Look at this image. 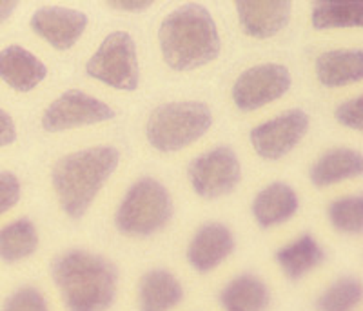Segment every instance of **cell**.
<instances>
[{
    "label": "cell",
    "mask_w": 363,
    "mask_h": 311,
    "mask_svg": "<svg viewBox=\"0 0 363 311\" xmlns=\"http://www.w3.org/2000/svg\"><path fill=\"white\" fill-rule=\"evenodd\" d=\"M67 311H106L116 297V268L87 251H67L51 266Z\"/></svg>",
    "instance_id": "1"
},
{
    "label": "cell",
    "mask_w": 363,
    "mask_h": 311,
    "mask_svg": "<svg viewBox=\"0 0 363 311\" xmlns=\"http://www.w3.org/2000/svg\"><path fill=\"white\" fill-rule=\"evenodd\" d=\"M158 38L165 64L178 71L209 64L220 53L218 29L200 4H187L167 15Z\"/></svg>",
    "instance_id": "2"
},
{
    "label": "cell",
    "mask_w": 363,
    "mask_h": 311,
    "mask_svg": "<svg viewBox=\"0 0 363 311\" xmlns=\"http://www.w3.org/2000/svg\"><path fill=\"white\" fill-rule=\"evenodd\" d=\"M120 153L111 146H99L66 155L53 170V186L60 206L73 219H80L116 170Z\"/></svg>",
    "instance_id": "3"
},
{
    "label": "cell",
    "mask_w": 363,
    "mask_h": 311,
    "mask_svg": "<svg viewBox=\"0 0 363 311\" xmlns=\"http://www.w3.org/2000/svg\"><path fill=\"white\" fill-rule=\"evenodd\" d=\"M211 124L213 115L203 102H171L151 113L145 131L153 148L169 153L199 141Z\"/></svg>",
    "instance_id": "4"
},
{
    "label": "cell",
    "mask_w": 363,
    "mask_h": 311,
    "mask_svg": "<svg viewBox=\"0 0 363 311\" xmlns=\"http://www.w3.org/2000/svg\"><path fill=\"white\" fill-rule=\"evenodd\" d=\"M173 202L164 186L155 179H142L128 191L118 212L116 228L125 235L149 236L169 222Z\"/></svg>",
    "instance_id": "5"
},
{
    "label": "cell",
    "mask_w": 363,
    "mask_h": 311,
    "mask_svg": "<svg viewBox=\"0 0 363 311\" xmlns=\"http://www.w3.org/2000/svg\"><path fill=\"white\" fill-rule=\"evenodd\" d=\"M86 73L91 79L100 80L116 89L135 92L138 87L140 71L131 35L125 31H115L104 38L96 53L87 60Z\"/></svg>",
    "instance_id": "6"
},
{
    "label": "cell",
    "mask_w": 363,
    "mask_h": 311,
    "mask_svg": "<svg viewBox=\"0 0 363 311\" xmlns=\"http://www.w3.org/2000/svg\"><path fill=\"white\" fill-rule=\"evenodd\" d=\"M187 173L193 190L200 197L216 199L235 190L242 179V166L231 148L220 146L194 158Z\"/></svg>",
    "instance_id": "7"
},
{
    "label": "cell",
    "mask_w": 363,
    "mask_h": 311,
    "mask_svg": "<svg viewBox=\"0 0 363 311\" xmlns=\"http://www.w3.org/2000/svg\"><path fill=\"white\" fill-rule=\"evenodd\" d=\"M291 73L280 64H262L244 71L233 87V100L242 111H255L289 92Z\"/></svg>",
    "instance_id": "8"
},
{
    "label": "cell",
    "mask_w": 363,
    "mask_h": 311,
    "mask_svg": "<svg viewBox=\"0 0 363 311\" xmlns=\"http://www.w3.org/2000/svg\"><path fill=\"white\" fill-rule=\"evenodd\" d=\"M309 129V116L301 109H293L284 115L256 126L251 131V144L256 153L267 160H278L293 151Z\"/></svg>",
    "instance_id": "9"
},
{
    "label": "cell",
    "mask_w": 363,
    "mask_h": 311,
    "mask_svg": "<svg viewBox=\"0 0 363 311\" xmlns=\"http://www.w3.org/2000/svg\"><path fill=\"white\" fill-rule=\"evenodd\" d=\"M115 116V111L108 104L100 102L95 97L84 92H67L60 99L55 100L42 116V128L45 131H64V129L77 128V126L96 124V122L109 121Z\"/></svg>",
    "instance_id": "10"
},
{
    "label": "cell",
    "mask_w": 363,
    "mask_h": 311,
    "mask_svg": "<svg viewBox=\"0 0 363 311\" xmlns=\"http://www.w3.org/2000/svg\"><path fill=\"white\" fill-rule=\"evenodd\" d=\"M87 17L67 8H42L31 17V29L48 40L55 50H69L86 31Z\"/></svg>",
    "instance_id": "11"
},
{
    "label": "cell",
    "mask_w": 363,
    "mask_h": 311,
    "mask_svg": "<svg viewBox=\"0 0 363 311\" xmlns=\"http://www.w3.org/2000/svg\"><path fill=\"white\" fill-rule=\"evenodd\" d=\"M240 24L255 38H269L287 26L291 18V0H240L236 2Z\"/></svg>",
    "instance_id": "12"
},
{
    "label": "cell",
    "mask_w": 363,
    "mask_h": 311,
    "mask_svg": "<svg viewBox=\"0 0 363 311\" xmlns=\"http://www.w3.org/2000/svg\"><path fill=\"white\" fill-rule=\"evenodd\" d=\"M235 249V239L229 228L220 222L206 224L196 231L187 249V261L200 273L215 270Z\"/></svg>",
    "instance_id": "13"
},
{
    "label": "cell",
    "mask_w": 363,
    "mask_h": 311,
    "mask_svg": "<svg viewBox=\"0 0 363 311\" xmlns=\"http://www.w3.org/2000/svg\"><path fill=\"white\" fill-rule=\"evenodd\" d=\"M48 75L44 64L31 51L21 46H9L0 51V79L17 89L31 92Z\"/></svg>",
    "instance_id": "14"
},
{
    "label": "cell",
    "mask_w": 363,
    "mask_h": 311,
    "mask_svg": "<svg viewBox=\"0 0 363 311\" xmlns=\"http://www.w3.org/2000/svg\"><path fill=\"white\" fill-rule=\"evenodd\" d=\"M184 299V290L177 277L165 270L145 273L138 288L140 311H171Z\"/></svg>",
    "instance_id": "15"
},
{
    "label": "cell",
    "mask_w": 363,
    "mask_h": 311,
    "mask_svg": "<svg viewBox=\"0 0 363 311\" xmlns=\"http://www.w3.org/2000/svg\"><path fill=\"white\" fill-rule=\"evenodd\" d=\"M316 75L327 87L358 82L363 77V51L335 50L322 53L316 60Z\"/></svg>",
    "instance_id": "16"
},
{
    "label": "cell",
    "mask_w": 363,
    "mask_h": 311,
    "mask_svg": "<svg viewBox=\"0 0 363 311\" xmlns=\"http://www.w3.org/2000/svg\"><path fill=\"white\" fill-rule=\"evenodd\" d=\"M298 197L293 187L284 182H274L262 190L252 204L255 219L262 228L278 226L296 213Z\"/></svg>",
    "instance_id": "17"
},
{
    "label": "cell",
    "mask_w": 363,
    "mask_h": 311,
    "mask_svg": "<svg viewBox=\"0 0 363 311\" xmlns=\"http://www.w3.org/2000/svg\"><path fill=\"white\" fill-rule=\"evenodd\" d=\"M271 295L267 286L255 275H240L233 278L220 293L223 311H265Z\"/></svg>",
    "instance_id": "18"
},
{
    "label": "cell",
    "mask_w": 363,
    "mask_h": 311,
    "mask_svg": "<svg viewBox=\"0 0 363 311\" xmlns=\"http://www.w3.org/2000/svg\"><path fill=\"white\" fill-rule=\"evenodd\" d=\"M363 171L362 155L354 150L338 148L330 150L316 162L311 170V180L314 186L325 187L330 184L342 182V180L358 177Z\"/></svg>",
    "instance_id": "19"
},
{
    "label": "cell",
    "mask_w": 363,
    "mask_h": 311,
    "mask_svg": "<svg viewBox=\"0 0 363 311\" xmlns=\"http://www.w3.org/2000/svg\"><path fill=\"white\" fill-rule=\"evenodd\" d=\"M277 261L291 280H298L314 270L316 266L322 264L325 261V253L314 241V236L303 235L293 244L281 248L277 253Z\"/></svg>",
    "instance_id": "20"
},
{
    "label": "cell",
    "mask_w": 363,
    "mask_h": 311,
    "mask_svg": "<svg viewBox=\"0 0 363 311\" xmlns=\"http://www.w3.org/2000/svg\"><path fill=\"white\" fill-rule=\"evenodd\" d=\"M363 24V2L356 0H320L313 6L316 29L359 28Z\"/></svg>",
    "instance_id": "21"
},
{
    "label": "cell",
    "mask_w": 363,
    "mask_h": 311,
    "mask_svg": "<svg viewBox=\"0 0 363 311\" xmlns=\"http://www.w3.org/2000/svg\"><path fill=\"white\" fill-rule=\"evenodd\" d=\"M38 235L33 222L28 219L15 220L0 229V258L18 262L37 251Z\"/></svg>",
    "instance_id": "22"
},
{
    "label": "cell",
    "mask_w": 363,
    "mask_h": 311,
    "mask_svg": "<svg viewBox=\"0 0 363 311\" xmlns=\"http://www.w3.org/2000/svg\"><path fill=\"white\" fill-rule=\"evenodd\" d=\"M362 300V284L356 278H340L316 300L318 311H352Z\"/></svg>",
    "instance_id": "23"
},
{
    "label": "cell",
    "mask_w": 363,
    "mask_h": 311,
    "mask_svg": "<svg viewBox=\"0 0 363 311\" xmlns=\"http://www.w3.org/2000/svg\"><path fill=\"white\" fill-rule=\"evenodd\" d=\"M329 219L336 229L343 233H359L363 226L362 197H343L329 207Z\"/></svg>",
    "instance_id": "24"
},
{
    "label": "cell",
    "mask_w": 363,
    "mask_h": 311,
    "mask_svg": "<svg viewBox=\"0 0 363 311\" xmlns=\"http://www.w3.org/2000/svg\"><path fill=\"white\" fill-rule=\"evenodd\" d=\"M2 311H50V307L40 291L28 286L9 295Z\"/></svg>",
    "instance_id": "25"
},
{
    "label": "cell",
    "mask_w": 363,
    "mask_h": 311,
    "mask_svg": "<svg viewBox=\"0 0 363 311\" xmlns=\"http://www.w3.org/2000/svg\"><path fill=\"white\" fill-rule=\"evenodd\" d=\"M21 199V182L13 173L0 171V215L9 212Z\"/></svg>",
    "instance_id": "26"
},
{
    "label": "cell",
    "mask_w": 363,
    "mask_h": 311,
    "mask_svg": "<svg viewBox=\"0 0 363 311\" xmlns=\"http://www.w3.org/2000/svg\"><path fill=\"white\" fill-rule=\"evenodd\" d=\"M336 119L343 126L352 129L363 128V97H356L349 102H343L336 109Z\"/></svg>",
    "instance_id": "27"
},
{
    "label": "cell",
    "mask_w": 363,
    "mask_h": 311,
    "mask_svg": "<svg viewBox=\"0 0 363 311\" xmlns=\"http://www.w3.org/2000/svg\"><path fill=\"white\" fill-rule=\"evenodd\" d=\"M15 138H17L15 122H13V119L4 111V109H0V148L15 142Z\"/></svg>",
    "instance_id": "28"
},
{
    "label": "cell",
    "mask_w": 363,
    "mask_h": 311,
    "mask_svg": "<svg viewBox=\"0 0 363 311\" xmlns=\"http://www.w3.org/2000/svg\"><path fill=\"white\" fill-rule=\"evenodd\" d=\"M106 4H108V8L118 9V11L138 13L151 8L153 2H151V0H118V2H106Z\"/></svg>",
    "instance_id": "29"
},
{
    "label": "cell",
    "mask_w": 363,
    "mask_h": 311,
    "mask_svg": "<svg viewBox=\"0 0 363 311\" xmlns=\"http://www.w3.org/2000/svg\"><path fill=\"white\" fill-rule=\"evenodd\" d=\"M17 4L18 2H15V0H0V24L11 17V13L15 11Z\"/></svg>",
    "instance_id": "30"
}]
</instances>
